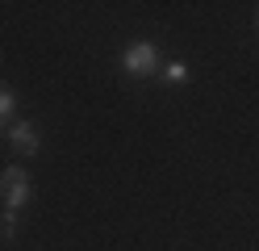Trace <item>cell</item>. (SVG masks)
<instances>
[{"label": "cell", "instance_id": "7", "mask_svg": "<svg viewBox=\"0 0 259 251\" xmlns=\"http://www.w3.org/2000/svg\"><path fill=\"white\" fill-rule=\"evenodd\" d=\"M255 29H259V13H255Z\"/></svg>", "mask_w": 259, "mask_h": 251}, {"label": "cell", "instance_id": "3", "mask_svg": "<svg viewBox=\"0 0 259 251\" xmlns=\"http://www.w3.org/2000/svg\"><path fill=\"white\" fill-rule=\"evenodd\" d=\"M9 138H13V151H17V155H38V126H29V122H17L9 130Z\"/></svg>", "mask_w": 259, "mask_h": 251}, {"label": "cell", "instance_id": "1", "mask_svg": "<svg viewBox=\"0 0 259 251\" xmlns=\"http://www.w3.org/2000/svg\"><path fill=\"white\" fill-rule=\"evenodd\" d=\"M0 197H5V209H13V213H17L29 197H34V184H29V176L21 172V167L0 172Z\"/></svg>", "mask_w": 259, "mask_h": 251}, {"label": "cell", "instance_id": "4", "mask_svg": "<svg viewBox=\"0 0 259 251\" xmlns=\"http://www.w3.org/2000/svg\"><path fill=\"white\" fill-rule=\"evenodd\" d=\"M13 109H17V100H13V92L0 84V130L9 126V117H13Z\"/></svg>", "mask_w": 259, "mask_h": 251}, {"label": "cell", "instance_id": "6", "mask_svg": "<svg viewBox=\"0 0 259 251\" xmlns=\"http://www.w3.org/2000/svg\"><path fill=\"white\" fill-rule=\"evenodd\" d=\"M13 234H17V213L5 209L0 213V239H13Z\"/></svg>", "mask_w": 259, "mask_h": 251}, {"label": "cell", "instance_id": "5", "mask_svg": "<svg viewBox=\"0 0 259 251\" xmlns=\"http://www.w3.org/2000/svg\"><path fill=\"white\" fill-rule=\"evenodd\" d=\"M163 80H167V84H184V80H188V67H184V63H167V67H163Z\"/></svg>", "mask_w": 259, "mask_h": 251}, {"label": "cell", "instance_id": "2", "mask_svg": "<svg viewBox=\"0 0 259 251\" xmlns=\"http://www.w3.org/2000/svg\"><path fill=\"white\" fill-rule=\"evenodd\" d=\"M121 67H125V76H138V80L155 76V71H159V50H155V42H134V46L121 55Z\"/></svg>", "mask_w": 259, "mask_h": 251}]
</instances>
